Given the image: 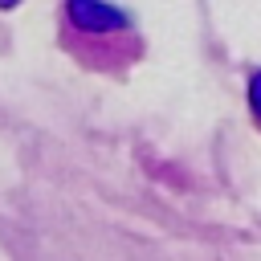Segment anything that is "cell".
Here are the masks:
<instances>
[{"mask_svg":"<svg viewBox=\"0 0 261 261\" xmlns=\"http://www.w3.org/2000/svg\"><path fill=\"white\" fill-rule=\"evenodd\" d=\"M65 16L77 33H118L130 24V16L110 0H65Z\"/></svg>","mask_w":261,"mask_h":261,"instance_id":"6da1fadb","label":"cell"},{"mask_svg":"<svg viewBox=\"0 0 261 261\" xmlns=\"http://www.w3.org/2000/svg\"><path fill=\"white\" fill-rule=\"evenodd\" d=\"M249 106H253V118L261 122V69L249 77Z\"/></svg>","mask_w":261,"mask_h":261,"instance_id":"7a4b0ae2","label":"cell"},{"mask_svg":"<svg viewBox=\"0 0 261 261\" xmlns=\"http://www.w3.org/2000/svg\"><path fill=\"white\" fill-rule=\"evenodd\" d=\"M16 4H20V0H0V8H16Z\"/></svg>","mask_w":261,"mask_h":261,"instance_id":"3957f363","label":"cell"}]
</instances>
